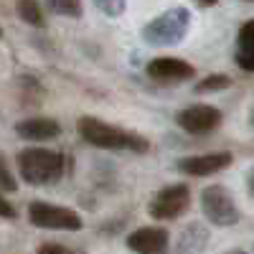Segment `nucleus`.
<instances>
[{
    "label": "nucleus",
    "mask_w": 254,
    "mask_h": 254,
    "mask_svg": "<svg viewBox=\"0 0 254 254\" xmlns=\"http://www.w3.org/2000/svg\"><path fill=\"white\" fill-rule=\"evenodd\" d=\"M76 130L79 135L94 147H104V150H130V153H147L150 142L137 132H127L120 130L117 125H110L104 120H97L92 115L79 117L76 120Z\"/></svg>",
    "instance_id": "1"
},
{
    "label": "nucleus",
    "mask_w": 254,
    "mask_h": 254,
    "mask_svg": "<svg viewBox=\"0 0 254 254\" xmlns=\"http://www.w3.org/2000/svg\"><path fill=\"white\" fill-rule=\"evenodd\" d=\"M18 173L28 186H51L59 183L66 171V155L46 150V147H28L18 153Z\"/></svg>",
    "instance_id": "2"
},
{
    "label": "nucleus",
    "mask_w": 254,
    "mask_h": 254,
    "mask_svg": "<svg viewBox=\"0 0 254 254\" xmlns=\"http://www.w3.org/2000/svg\"><path fill=\"white\" fill-rule=\"evenodd\" d=\"M190 28V13L183 5L168 8L165 13L155 15L142 26L140 36L147 46H178L181 41L188 36Z\"/></svg>",
    "instance_id": "3"
},
{
    "label": "nucleus",
    "mask_w": 254,
    "mask_h": 254,
    "mask_svg": "<svg viewBox=\"0 0 254 254\" xmlns=\"http://www.w3.org/2000/svg\"><path fill=\"white\" fill-rule=\"evenodd\" d=\"M201 211L208 224L214 226H234L239 224L242 214H239V206L231 196V190L221 183H214V186H206L201 190Z\"/></svg>",
    "instance_id": "4"
},
{
    "label": "nucleus",
    "mask_w": 254,
    "mask_h": 254,
    "mask_svg": "<svg viewBox=\"0 0 254 254\" xmlns=\"http://www.w3.org/2000/svg\"><path fill=\"white\" fill-rule=\"evenodd\" d=\"M28 221L38 229H54V231H79L81 229V216L74 208L46 203V201H33L28 206Z\"/></svg>",
    "instance_id": "5"
},
{
    "label": "nucleus",
    "mask_w": 254,
    "mask_h": 254,
    "mask_svg": "<svg viewBox=\"0 0 254 254\" xmlns=\"http://www.w3.org/2000/svg\"><path fill=\"white\" fill-rule=\"evenodd\" d=\"M188 206H190V188L186 183H171L153 196L147 214L155 221H173L186 214Z\"/></svg>",
    "instance_id": "6"
},
{
    "label": "nucleus",
    "mask_w": 254,
    "mask_h": 254,
    "mask_svg": "<svg viewBox=\"0 0 254 254\" xmlns=\"http://www.w3.org/2000/svg\"><path fill=\"white\" fill-rule=\"evenodd\" d=\"M224 122L221 110L211 107V104H190L176 112V125L188 135H208Z\"/></svg>",
    "instance_id": "7"
},
{
    "label": "nucleus",
    "mask_w": 254,
    "mask_h": 254,
    "mask_svg": "<svg viewBox=\"0 0 254 254\" xmlns=\"http://www.w3.org/2000/svg\"><path fill=\"white\" fill-rule=\"evenodd\" d=\"M145 74L150 76L153 81H158V84H181V81L193 79L196 69L190 66L188 61H183V59L160 56V59H153L150 64H147Z\"/></svg>",
    "instance_id": "8"
},
{
    "label": "nucleus",
    "mask_w": 254,
    "mask_h": 254,
    "mask_svg": "<svg viewBox=\"0 0 254 254\" xmlns=\"http://www.w3.org/2000/svg\"><path fill=\"white\" fill-rule=\"evenodd\" d=\"M234 163V155L231 153H206V155H188V158H178L176 168L186 176H193V178H203V176H214L221 173L224 168H229Z\"/></svg>",
    "instance_id": "9"
},
{
    "label": "nucleus",
    "mask_w": 254,
    "mask_h": 254,
    "mask_svg": "<svg viewBox=\"0 0 254 254\" xmlns=\"http://www.w3.org/2000/svg\"><path fill=\"white\" fill-rule=\"evenodd\" d=\"M168 244H171V234L160 226H142L127 237V247L135 254H168Z\"/></svg>",
    "instance_id": "10"
},
{
    "label": "nucleus",
    "mask_w": 254,
    "mask_h": 254,
    "mask_svg": "<svg viewBox=\"0 0 254 254\" xmlns=\"http://www.w3.org/2000/svg\"><path fill=\"white\" fill-rule=\"evenodd\" d=\"M15 135L31 142H49L61 135V125L51 117H31L15 125Z\"/></svg>",
    "instance_id": "11"
},
{
    "label": "nucleus",
    "mask_w": 254,
    "mask_h": 254,
    "mask_svg": "<svg viewBox=\"0 0 254 254\" xmlns=\"http://www.w3.org/2000/svg\"><path fill=\"white\" fill-rule=\"evenodd\" d=\"M234 61L237 66L254 74V18L242 23L239 33H237V51H234Z\"/></svg>",
    "instance_id": "12"
},
{
    "label": "nucleus",
    "mask_w": 254,
    "mask_h": 254,
    "mask_svg": "<svg viewBox=\"0 0 254 254\" xmlns=\"http://www.w3.org/2000/svg\"><path fill=\"white\" fill-rule=\"evenodd\" d=\"M208 247V229L198 221L188 224L181 231V239H178V254H201Z\"/></svg>",
    "instance_id": "13"
},
{
    "label": "nucleus",
    "mask_w": 254,
    "mask_h": 254,
    "mask_svg": "<svg viewBox=\"0 0 254 254\" xmlns=\"http://www.w3.org/2000/svg\"><path fill=\"white\" fill-rule=\"evenodd\" d=\"M15 13L28 26H36V28L44 26V10H41L38 0H18V3H15Z\"/></svg>",
    "instance_id": "14"
},
{
    "label": "nucleus",
    "mask_w": 254,
    "mask_h": 254,
    "mask_svg": "<svg viewBox=\"0 0 254 254\" xmlns=\"http://www.w3.org/2000/svg\"><path fill=\"white\" fill-rule=\"evenodd\" d=\"M229 84H231V79H229L226 74H211V76H206V79H201V81L196 84L193 92H196V94L221 92V89H229Z\"/></svg>",
    "instance_id": "15"
},
{
    "label": "nucleus",
    "mask_w": 254,
    "mask_h": 254,
    "mask_svg": "<svg viewBox=\"0 0 254 254\" xmlns=\"http://www.w3.org/2000/svg\"><path fill=\"white\" fill-rule=\"evenodd\" d=\"M46 5H49L56 15L81 18V0H46Z\"/></svg>",
    "instance_id": "16"
},
{
    "label": "nucleus",
    "mask_w": 254,
    "mask_h": 254,
    "mask_svg": "<svg viewBox=\"0 0 254 254\" xmlns=\"http://www.w3.org/2000/svg\"><path fill=\"white\" fill-rule=\"evenodd\" d=\"M94 5L104 13V15H110V18H117L125 13L127 8V0H94Z\"/></svg>",
    "instance_id": "17"
},
{
    "label": "nucleus",
    "mask_w": 254,
    "mask_h": 254,
    "mask_svg": "<svg viewBox=\"0 0 254 254\" xmlns=\"http://www.w3.org/2000/svg\"><path fill=\"white\" fill-rule=\"evenodd\" d=\"M0 188L8 190V193L18 190V183H15V178H13V173H10V168H8V163H5L3 155H0Z\"/></svg>",
    "instance_id": "18"
},
{
    "label": "nucleus",
    "mask_w": 254,
    "mask_h": 254,
    "mask_svg": "<svg viewBox=\"0 0 254 254\" xmlns=\"http://www.w3.org/2000/svg\"><path fill=\"white\" fill-rule=\"evenodd\" d=\"M36 254H79L76 249L66 247V244H56V242H49V244H41L36 249Z\"/></svg>",
    "instance_id": "19"
},
{
    "label": "nucleus",
    "mask_w": 254,
    "mask_h": 254,
    "mask_svg": "<svg viewBox=\"0 0 254 254\" xmlns=\"http://www.w3.org/2000/svg\"><path fill=\"white\" fill-rule=\"evenodd\" d=\"M0 216H3V219H15V216H18V214H15V208H13V203L5 201L3 193H0Z\"/></svg>",
    "instance_id": "20"
},
{
    "label": "nucleus",
    "mask_w": 254,
    "mask_h": 254,
    "mask_svg": "<svg viewBox=\"0 0 254 254\" xmlns=\"http://www.w3.org/2000/svg\"><path fill=\"white\" fill-rule=\"evenodd\" d=\"M247 190H249V196L254 198V168L247 173Z\"/></svg>",
    "instance_id": "21"
},
{
    "label": "nucleus",
    "mask_w": 254,
    "mask_h": 254,
    "mask_svg": "<svg viewBox=\"0 0 254 254\" xmlns=\"http://www.w3.org/2000/svg\"><path fill=\"white\" fill-rule=\"evenodd\" d=\"M193 3H198L201 8H214V5L219 3V0H193Z\"/></svg>",
    "instance_id": "22"
},
{
    "label": "nucleus",
    "mask_w": 254,
    "mask_h": 254,
    "mask_svg": "<svg viewBox=\"0 0 254 254\" xmlns=\"http://www.w3.org/2000/svg\"><path fill=\"white\" fill-rule=\"evenodd\" d=\"M224 254H247L244 249H229V252H224Z\"/></svg>",
    "instance_id": "23"
},
{
    "label": "nucleus",
    "mask_w": 254,
    "mask_h": 254,
    "mask_svg": "<svg viewBox=\"0 0 254 254\" xmlns=\"http://www.w3.org/2000/svg\"><path fill=\"white\" fill-rule=\"evenodd\" d=\"M252 125H254V112H252Z\"/></svg>",
    "instance_id": "24"
},
{
    "label": "nucleus",
    "mask_w": 254,
    "mask_h": 254,
    "mask_svg": "<svg viewBox=\"0 0 254 254\" xmlns=\"http://www.w3.org/2000/svg\"><path fill=\"white\" fill-rule=\"evenodd\" d=\"M0 36H3V28H0Z\"/></svg>",
    "instance_id": "25"
},
{
    "label": "nucleus",
    "mask_w": 254,
    "mask_h": 254,
    "mask_svg": "<svg viewBox=\"0 0 254 254\" xmlns=\"http://www.w3.org/2000/svg\"><path fill=\"white\" fill-rule=\"evenodd\" d=\"M252 254H254V249H252Z\"/></svg>",
    "instance_id": "26"
}]
</instances>
